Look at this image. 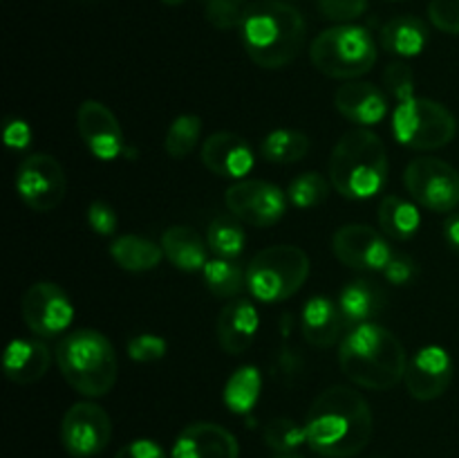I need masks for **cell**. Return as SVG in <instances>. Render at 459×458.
<instances>
[{
    "label": "cell",
    "mask_w": 459,
    "mask_h": 458,
    "mask_svg": "<svg viewBox=\"0 0 459 458\" xmlns=\"http://www.w3.org/2000/svg\"><path fill=\"white\" fill-rule=\"evenodd\" d=\"M384 84L388 88V92L393 97H397L399 101H406V99L415 97V75H412V67L408 63H390L384 72Z\"/></svg>",
    "instance_id": "obj_36"
},
{
    "label": "cell",
    "mask_w": 459,
    "mask_h": 458,
    "mask_svg": "<svg viewBox=\"0 0 459 458\" xmlns=\"http://www.w3.org/2000/svg\"><path fill=\"white\" fill-rule=\"evenodd\" d=\"M327 193H330V184L316 171L300 173L299 178L291 180L290 189H287V198L299 209H309V207L321 205V202H325Z\"/></svg>",
    "instance_id": "obj_33"
},
{
    "label": "cell",
    "mask_w": 459,
    "mask_h": 458,
    "mask_svg": "<svg viewBox=\"0 0 459 458\" xmlns=\"http://www.w3.org/2000/svg\"><path fill=\"white\" fill-rule=\"evenodd\" d=\"M76 126L83 144L97 160L110 162L124 153L126 139L115 112L97 99H88L79 106Z\"/></svg>",
    "instance_id": "obj_15"
},
{
    "label": "cell",
    "mask_w": 459,
    "mask_h": 458,
    "mask_svg": "<svg viewBox=\"0 0 459 458\" xmlns=\"http://www.w3.org/2000/svg\"><path fill=\"white\" fill-rule=\"evenodd\" d=\"M403 184L412 200L437 214L459 207V171L437 157H417L403 171Z\"/></svg>",
    "instance_id": "obj_9"
},
{
    "label": "cell",
    "mask_w": 459,
    "mask_h": 458,
    "mask_svg": "<svg viewBox=\"0 0 459 458\" xmlns=\"http://www.w3.org/2000/svg\"><path fill=\"white\" fill-rule=\"evenodd\" d=\"M242 43L255 66L281 70L305 45L307 25L294 4L282 0H255L242 18Z\"/></svg>",
    "instance_id": "obj_2"
},
{
    "label": "cell",
    "mask_w": 459,
    "mask_h": 458,
    "mask_svg": "<svg viewBox=\"0 0 459 458\" xmlns=\"http://www.w3.org/2000/svg\"><path fill=\"white\" fill-rule=\"evenodd\" d=\"M393 133L403 146L435 151L451 144L457 135V119L446 106L424 97L399 101L393 112Z\"/></svg>",
    "instance_id": "obj_8"
},
{
    "label": "cell",
    "mask_w": 459,
    "mask_h": 458,
    "mask_svg": "<svg viewBox=\"0 0 459 458\" xmlns=\"http://www.w3.org/2000/svg\"><path fill=\"white\" fill-rule=\"evenodd\" d=\"M314 67L332 79H359L377 63V43L366 27L336 25L312 40Z\"/></svg>",
    "instance_id": "obj_6"
},
{
    "label": "cell",
    "mask_w": 459,
    "mask_h": 458,
    "mask_svg": "<svg viewBox=\"0 0 459 458\" xmlns=\"http://www.w3.org/2000/svg\"><path fill=\"white\" fill-rule=\"evenodd\" d=\"M341 371L363 389L388 391L406 375V350L399 337L379 323H363L343 337Z\"/></svg>",
    "instance_id": "obj_3"
},
{
    "label": "cell",
    "mask_w": 459,
    "mask_h": 458,
    "mask_svg": "<svg viewBox=\"0 0 459 458\" xmlns=\"http://www.w3.org/2000/svg\"><path fill=\"white\" fill-rule=\"evenodd\" d=\"M309 277V256L296 245H273L260 250L247 268V287L254 299L278 304L303 287Z\"/></svg>",
    "instance_id": "obj_7"
},
{
    "label": "cell",
    "mask_w": 459,
    "mask_h": 458,
    "mask_svg": "<svg viewBox=\"0 0 459 458\" xmlns=\"http://www.w3.org/2000/svg\"><path fill=\"white\" fill-rule=\"evenodd\" d=\"M444 238H446L448 247L459 254V214L451 216L446 220V225H444Z\"/></svg>",
    "instance_id": "obj_44"
},
{
    "label": "cell",
    "mask_w": 459,
    "mask_h": 458,
    "mask_svg": "<svg viewBox=\"0 0 459 458\" xmlns=\"http://www.w3.org/2000/svg\"><path fill=\"white\" fill-rule=\"evenodd\" d=\"M260 319L258 310L251 301L236 299L227 304L215 321V335L224 353L240 355L251 348L255 335H258Z\"/></svg>",
    "instance_id": "obj_19"
},
{
    "label": "cell",
    "mask_w": 459,
    "mask_h": 458,
    "mask_svg": "<svg viewBox=\"0 0 459 458\" xmlns=\"http://www.w3.org/2000/svg\"><path fill=\"white\" fill-rule=\"evenodd\" d=\"M330 182L350 200H368L388 182V153L368 128L345 133L330 155Z\"/></svg>",
    "instance_id": "obj_4"
},
{
    "label": "cell",
    "mask_w": 459,
    "mask_h": 458,
    "mask_svg": "<svg viewBox=\"0 0 459 458\" xmlns=\"http://www.w3.org/2000/svg\"><path fill=\"white\" fill-rule=\"evenodd\" d=\"M421 225L420 209L411 200L399 196H385L379 205V227L394 241H408Z\"/></svg>",
    "instance_id": "obj_27"
},
{
    "label": "cell",
    "mask_w": 459,
    "mask_h": 458,
    "mask_svg": "<svg viewBox=\"0 0 459 458\" xmlns=\"http://www.w3.org/2000/svg\"><path fill=\"white\" fill-rule=\"evenodd\" d=\"M381 45L397 57H417L429 45V27L417 16H397L381 27Z\"/></svg>",
    "instance_id": "obj_25"
},
{
    "label": "cell",
    "mask_w": 459,
    "mask_h": 458,
    "mask_svg": "<svg viewBox=\"0 0 459 458\" xmlns=\"http://www.w3.org/2000/svg\"><path fill=\"white\" fill-rule=\"evenodd\" d=\"M318 12L339 25H348V22L357 21L366 13L368 0H316Z\"/></svg>",
    "instance_id": "obj_37"
},
{
    "label": "cell",
    "mask_w": 459,
    "mask_h": 458,
    "mask_svg": "<svg viewBox=\"0 0 459 458\" xmlns=\"http://www.w3.org/2000/svg\"><path fill=\"white\" fill-rule=\"evenodd\" d=\"M83 3H92V0H83Z\"/></svg>",
    "instance_id": "obj_48"
},
{
    "label": "cell",
    "mask_w": 459,
    "mask_h": 458,
    "mask_svg": "<svg viewBox=\"0 0 459 458\" xmlns=\"http://www.w3.org/2000/svg\"><path fill=\"white\" fill-rule=\"evenodd\" d=\"M204 3L206 21L218 30H233L242 25L249 3L247 0H202Z\"/></svg>",
    "instance_id": "obj_35"
},
{
    "label": "cell",
    "mask_w": 459,
    "mask_h": 458,
    "mask_svg": "<svg viewBox=\"0 0 459 458\" xmlns=\"http://www.w3.org/2000/svg\"><path fill=\"white\" fill-rule=\"evenodd\" d=\"M332 250L343 265L352 269H368V272H377V269L384 272L388 260L393 259L388 241L370 225L341 227L332 238Z\"/></svg>",
    "instance_id": "obj_14"
},
{
    "label": "cell",
    "mask_w": 459,
    "mask_h": 458,
    "mask_svg": "<svg viewBox=\"0 0 459 458\" xmlns=\"http://www.w3.org/2000/svg\"><path fill=\"white\" fill-rule=\"evenodd\" d=\"M4 142H7L9 148H16V151H22L31 144V128L27 121L18 119V117H9L4 121Z\"/></svg>",
    "instance_id": "obj_42"
},
{
    "label": "cell",
    "mask_w": 459,
    "mask_h": 458,
    "mask_svg": "<svg viewBox=\"0 0 459 458\" xmlns=\"http://www.w3.org/2000/svg\"><path fill=\"white\" fill-rule=\"evenodd\" d=\"M385 278L394 286H406L412 277H415V263L412 259L403 254H393V259L388 260V265L384 268Z\"/></svg>",
    "instance_id": "obj_41"
},
{
    "label": "cell",
    "mask_w": 459,
    "mask_h": 458,
    "mask_svg": "<svg viewBox=\"0 0 459 458\" xmlns=\"http://www.w3.org/2000/svg\"><path fill=\"white\" fill-rule=\"evenodd\" d=\"M21 313L27 328L36 337L49 339L70 328L72 319H74V305L56 283L39 281L22 296Z\"/></svg>",
    "instance_id": "obj_13"
},
{
    "label": "cell",
    "mask_w": 459,
    "mask_h": 458,
    "mask_svg": "<svg viewBox=\"0 0 459 458\" xmlns=\"http://www.w3.org/2000/svg\"><path fill=\"white\" fill-rule=\"evenodd\" d=\"M406 389L420 402H430L446 393L453 382V359L442 346H424L408 359Z\"/></svg>",
    "instance_id": "obj_16"
},
{
    "label": "cell",
    "mask_w": 459,
    "mask_h": 458,
    "mask_svg": "<svg viewBox=\"0 0 459 458\" xmlns=\"http://www.w3.org/2000/svg\"><path fill=\"white\" fill-rule=\"evenodd\" d=\"M128 355L134 362H157L166 355V341L161 337L151 335V332H143V335L133 337L128 341Z\"/></svg>",
    "instance_id": "obj_38"
},
{
    "label": "cell",
    "mask_w": 459,
    "mask_h": 458,
    "mask_svg": "<svg viewBox=\"0 0 459 458\" xmlns=\"http://www.w3.org/2000/svg\"><path fill=\"white\" fill-rule=\"evenodd\" d=\"M375 431L370 404L350 386H332L312 402L305 420L307 445L327 458H352Z\"/></svg>",
    "instance_id": "obj_1"
},
{
    "label": "cell",
    "mask_w": 459,
    "mask_h": 458,
    "mask_svg": "<svg viewBox=\"0 0 459 458\" xmlns=\"http://www.w3.org/2000/svg\"><path fill=\"white\" fill-rule=\"evenodd\" d=\"M309 151V137L300 130L294 128H278L272 130L267 137L263 139V155L269 162L276 164H291L307 155Z\"/></svg>",
    "instance_id": "obj_30"
},
{
    "label": "cell",
    "mask_w": 459,
    "mask_h": 458,
    "mask_svg": "<svg viewBox=\"0 0 459 458\" xmlns=\"http://www.w3.org/2000/svg\"><path fill=\"white\" fill-rule=\"evenodd\" d=\"M115 458H166L164 449L155 440H133L117 452Z\"/></svg>",
    "instance_id": "obj_43"
},
{
    "label": "cell",
    "mask_w": 459,
    "mask_h": 458,
    "mask_svg": "<svg viewBox=\"0 0 459 458\" xmlns=\"http://www.w3.org/2000/svg\"><path fill=\"white\" fill-rule=\"evenodd\" d=\"M334 106L345 119L359 126H375L388 115V99L368 81H348L334 94Z\"/></svg>",
    "instance_id": "obj_20"
},
{
    "label": "cell",
    "mask_w": 459,
    "mask_h": 458,
    "mask_svg": "<svg viewBox=\"0 0 459 458\" xmlns=\"http://www.w3.org/2000/svg\"><path fill=\"white\" fill-rule=\"evenodd\" d=\"M202 162L220 178L242 180L254 169V151L236 133H213L202 144Z\"/></svg>",
    "instance_id": "obj_18"
},
{
    "label": "cell",
    "mask_w": 459,
    "mask_h": 458,
    "mask_svg": "<svg viewBox=\"0 0 459 458\" xmlns=\"http://www.w3.org/2000/svg\"><path fill=\"white\" fill-rule=\"evenodd\" d=\"M204 283L215 296L220 299H231L238 296L247 286V272H242V268L238 263H233L231 259H211L204 265Z\"/></svg>",
    "instance_id": "obj_31"
},
{
    "label": "cell",
    "mask_w": 459,
    "mask_h": 458,
    "mask_svg": "<svg viewBox=\"0 0 459 458\" xmlns=\"http://www.w3.org/2000/svg\"><path fill=\"white\" fill-rule=\"evenodd\" d=\"M209 250L220 259H238L247 245V233L236 216H218L206 233Z\"/></svg>",
    "instance_id": "obj_29"
},
{
    "label": "cell",
    "mask_w": 459,
    "mask_h": 458,
    "mask_svg": "<svg viewBox=\"0 0 459 458\" xmlns=\"http://www.w3.org/2000/svg\"><path fill=\"white\" fill-rule=\"evenodd\" d=\"M112 438V420L103 407L94 402H76L61 422V440L67 454L90 458L101 454Z\"/></svg>",
    "instance_id": "obj_11"
},
{
    "label": "cell",
    "mask_w": 459,
    "mask_h": 458,
    "mask_svg": "<svg viewBox=\"0 0 459 458\" xmlns=\"http://www.w3.org/2000/svg\"><path fill=\"white\" fill-rule=\"evenodd\" d=\"M429 16L439 31L459 36V0H430Z\"/></svg>",
    "instance_id": "obj_39"
},
{
    "label": "cell",
    "mask_w": 459,
    "mask_h": 458,
    "mask_svg": "<svg viewBox=\"0 0 459 458\" xmlns=\"http://www.w3.org/2000/svg\"><path fill=\"white\" fill-rule=\"evenodd\" d=\"M236 436L215 422H193L175 438L170 458H238Z\"/></svg>",
    "instance_id": "obj_17"
},
{
    "label": "cell",
    "mask_w": 459,
    "mask_h": 458,
    "mask_svg": "<svg viewBox=\"0 0 459 458\" xmlns=\"http://www.w3.org/2000/svg\"><path fill=\"white\" fill-rule=\"evenodd\" d=\"M385 3H403V0H385Z\"/></svg>",
    "instance_id": "obj_47"
},
{
    "label": "cell",
    "mask_w": 459,
    "mask_h": 458,
    "mask_svg": "<svg viewBox=\"0 0 459 458\" xmlns=\"http://www.w3.org/2000/svg\"><path fill=\"white\" fill-rule=\"evenodd\" d=\"M263 391V377L255 366H242L229 377L227 386H224V404L229 411L233 413H249L255 407Z\"/></svg>",
    "instance_id": "obj_28"
},
{
    "label": "cell",
    "mask_w": 459,
    "mask_h": 458,
    "mask_svg": "<svg viewBox=\"0 0 459 458\" xmlns=\"http://www.w3.org/2000/svg\"><path fill=\"white\" fill-rule=\"evenodd\" d=\"M385 295L381 287H377L372 281H352L345 286L339 295V310L343 317L345 326H363L372 323V319L384 310Z\"/></svg>",
    "instance_id": "obj_24"
},
{
    "label": "cell",
    "mask_w": 459,
    "mask_h": 458,
    "mask_svg": "<svg viewBox=\"0 0 459 458\" xmlns=\"http://www.w3.org/2000/svg\"><path fill=\"white\" fill-rule=\"evenodd\" d=\"M67 180L63 166L48 153H34L18 164L16 191L30 209L45 214L61 205Z\"/></svg>",
    "instance_id": "obj_10"
},
{
    "label": "cell",
    "mask_w": 459,
    "mask_h": 458,
    "mask_svg": "<svg viewBox=\"0 0 459 458\" xmlns=\"http://www.w3.org/2000/svg\"><path fill=\"white\" fill-rule=\"evenodd\" d=\"M110 256L126 272H148L160 265L164 250L151 238L126 233L110 245Z\"/></svg>",
    "instance_id": "obj_26"
},
{
    "label": "cell",
    "mask_w": 459,
    "mask_h": 458,
    "mask_svg": "<svg viewBox=\"0 0 459 458\" xmlns=\"http://www.w3.org/2000/svg\"><path fill=\"white\" fill-rule=\"evenodd\" d=\"M56 364L76 393L101 398L112 391L119 373L115 346L99 330H74L56 346Z\"/></svg>",
    "instance_id": "obj_5"
},
{
    "label": "cell",
    "mask_w": 459,
    "mask_h": 458,
    "mask_svg": "<svg viewBox=\"0 0 459 458\" xmlns=\"http://www.w3.org/2000/svg\"><path fill=\"white\" fill-rule=\"evenodd\" d=\"M88 223L99 236H112V233L117 232L119 220H117L115 209H112L108 202L97 200L88 207Z\"/></svg>",
    "instance_id": "obj_40"
},
{
    "label": "cell",
    "mask_w": 459,
    "mask_h": 458,
    "mask_svg": "<svg viewBox=\"0 0 459 458\" xmlns=\"http://www.w3.org/2000/svg\"><path fill=\"white\" fill-rule=\"evenodd\" d=\"M273 458H300V456L296 452H291V454H276Z\"/></svg>",
    "instance_id": "obj_45"
},
{
    "label": "cell",
    "mask_w": 459,
    "mask_h": 458,
    "mask_svg": "<svg viewBox=\"0 0 459 458\" xmlns=\"http://www.w3.org/2000/svg\"><path fill=\"white\" fill-rule=\"evenodd\" d=\"M164 4H170V7H175V4H182L184 0H161Z\"/></svg>",
    "instance_id": "obj_46"
},
{
    "label": "cell",
    "mask_w": 459,
    "mask_h": 458,
    "mask_svg": "<svg viewBox=\"0 0 459 458\" xmlns=\"http://www.w3.org/2000/svg\"><path fill=\"white\" fill-rule=\"evenodd\" d=\"M339 304L327 296H312L303 308V335L316 348H330L339 341L343 328Z\"/></svg>",
    "instance_id": "obj_23"
},
{
    "label": "cell",
    "mask_w": 459,
    "mask_h": 458,
    "mask_svg": "<svg viewBox=\"0 0 459 458\" xmlns=\"http://www.w3.org/2000/svg\"><path fill=\"white\" fill-rule=\"evenodd\" d=\"M227 209L240 223L269 227L285 216L287 198L281 187L264 180H238L227 189Z\"/></svg>",
    "instance_id": "obj_12"
},
{
    "label": "cell",
    "mask_w": 459,
    "mask_h": 458,
    "mask_svg": "<svg viewBox=\"0 0 459 458\" xmlns=\"http://www.w3.org/2000/svg\"><path fill=\"white\" fill-rule=\"evenodd\" d=\"M52 364V353L39 339H13L4 350V375L16 384L39 382Z\"/></svg>",
    "instance_id": "obj_21"
},
{
    "label": "cell",
    "mask_w": 459,
    "mask_h": 458,
    "mask_svg": "<svg viewBox=\"0 0 459 458\" xmlns=\"http://www.w3.org/2000/svg\"><path fill=\"white\" fill-rule=\"evenodd\" d=\"M202 133V119L197 115H179L178 119L170 124L169 133H166L164 148L173 160H184L191 155L197 146V139Z\"/></svg>",
    "instance_id": "obj_32"
},
{
    "label": "cell",
    "mask_w": 459,
    "mask_h": 458,
    "mask_svg": "<svg viewBox=\"0 0 459 458\" xmlns=\"http://www.w3.org/2000/svg\"><path fill=\"white\" fill-rule=\"evenodd\" d=\"M164 256L182 272H197L209 263V242L186 225H173L161 236Z\"/></svg>",
    "instance_id": "obj_22"
},
{
    "label": "cell",
    "mask_w": 459,
    "mask_h": 458,
    "mask_svg": "<svg viewBox=\"0 0 459 458\" xmlns=\"http://www.w3.org/2000/svg\"><path fill=\"white\" fill-rule=\"evenodd\" d=\"M264 443L278 454H291L300 447L303 443H307V434H305V427H300L299 422H294L291 418H273L272 422H267L264 427Z\"/></svg>",
    "instance_id": "obj_34"
}]
</instances>
